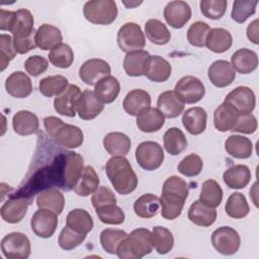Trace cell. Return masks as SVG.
I'll return each instance as SVG.
<instances>
[{"mask_svg": "<svg viewBox=\"0 0 259 259\" xmlns=\"http://www.w3.org/2000/svg\"><path fill=\"white\" fill-rule=\"evenodd\" d=\"M152 250L151 232L148 229L139 228L132 231L120 242L116 255L121 259H140L150 254Z\"/></svg>", "mask_w": 259, "mask_h": 259, "instance_id": "obj_4", "label": "cell"}, {"mask_svg": "<svg viewBox=\"0 0 259 259\" xmlns=\"http://www.w3.org/2000/svg\"><path fill=\"white\" fill-rule=\"evenodd\" d=\"M258 23L259 20L255 19L253 20L247 27V37L250 41H252L255 45L259 44V38H258Z\"/></svg>", "mask_w": 259, "mask_h": 259, "instance_id": "obj_61", "label": "cell"}, {"mask_svg": "<svg viewBox=\"0 0 259 259\" xmlns=\"http://www.w3.org/2000/svg\"><path fill=\"white\" fill-rule=\"evenodd\" d=\"M160 198L152 193H146L140 196L134 203L135 213L143 219H151L160 210Z\"/></svg>", "mask_w": 259, "mask_h": 259, "instance_id": "obj_37", "label": "cell"}, {"mask_svg": "<svg viewBox=\"0 0 259 259\" xmlns=\"http://www.w3.org/2000/svg\"><path fill=\"white\" fill-rule=\"evenodd\" d=\"M68 79L62 75L48 76L39 81V92L46 97L58 96L68 87Z\"/></svg>", "mask_w": 259, "mask_h": 259, "instance_id": "obj_46", "label": "cell"}, {"mask_svg": "<svg viewBox=\"0 0 259 259\" xmlns=\"http://www.w3.org/2000/svg\"><path fill=\"white\" fill-rule=\"evenodd\" d=\"M164 18L173 28H181L191 18V8L185 1H171L164 8Z\"/></svg>", "mask_w": 259, "mask_h": 259, "instance_id": "obj_16", "label": "cell"}, {"mask_svg": "<svg viewBox=\"0 0 259 259\" xmlns=\"http://www.w3.org/2000/svg\"><path fill=\"white\" fill-rule=\"evenodd\" d=\"M228 2L226 0H201L200 11L203 16L209 19H220L226 13Z\"/></svg>", "mask_w": 259, "mask_h": 259, "instance_id": "obj_53", "label": "cell"}, {"mask_svg": "<svg viewBox=\"0 0 259 259\" xmlns=\"http://www.w3.org/2000/svg\"><path fill=\"white\" fill-rule=\"evenodd\" d=\"M225 150L234 158L247 159L252 155L253 144L244 136L232 135L225 142Z\"/></svg>", "mask_w": 259, "mask_h": 259, "instance_id": "obj_36", "label": "cell"}, {"mask_svg": "<svg viewBox=\"0 0 259 259\" xmlns=\"http://www.w3.org/2000/svg\"><path fill=\"white\" fill-rule=\"evenodd\" d=\"M99 187V177L92 166L84 167L83 173L74 191L79 196H88Z\"/></svg>", "mask_w": 259, "mask_h": 259, "instance_id": "obj_43", "label": "cell"}, {"mask_svg": "<svg viewBox=\"0 0 259 259\" xmlns=\"http://www.w3.org/2000/svg\"><path fill=\"white\" fill-rule=\"evenodd\" d=\"M66 226L79 233L87 235L93 229L94 223L87 210L83 208H74L67 214Z\"/></svg>", "mask_w": 259, "mask_h": 259, "instance_id": "obj_38", "label": "cell"}, {"mask_svg": "<svg viewBox=\"0 0 259 259\" xmlns=\"http://www.w3.org/2000/svg\"><path fill=\"white\" fill-rule=\"evenodd\" d=\"M257 130V119L252 113H239L237 121L231 132L250 135Z\"/></svg>", "mask_w": 259, "mask_h": 259, "instance_id": "obj_56", "label": "cell"}, {"mask_svg": "<svg viewBox=\"0 0 259 259\" xmlns=\"http://www.w3.org/2000/svg\"><path fill=\"white\" fill-rule=\"evenodd\" d=\"M30 227L37 237L51 238L58 227V214L50 209L38 208L30 220Z\"/></svg>", "mask_w": 259, "mask_h": 259, "instance_id": "obj_11", "label": "cell"}, {"mask_svg": "<svg viewBox=\"0 0 259 259\" xmlns=\"http://www.w3.org/2000/svg\"><path fill=\"white\" fill-rule=\"evenodd\" d=\"M44 125L48 135L59 146L67 149H75L83 144L84 135L81 128L73 124L65 123L59 117H45Z\"/></svg>", "mask_w": 259, "mask_h": 259, "instance_id": "obj_3", "label": "cell"}, {"mask_svg": "<svg viewBox=\"0 0 259 259\" xmlns=\"http://www.w3.org/2000/svg\"><path fill=\"white\" fill-rule=\"evenodd\" d=\"M12 126L17 135L29 136L38 132L39 121L33 112L28 110H19L13 115Z\"/></svg>", "mask_w": 259, "mask_h": 259, "instance_id": "obj_27", "label": "cell"}, {"mask_svg": "<svg viewBox=\"0 0 259 259\" xmlns=\"http://www.w3.org/2000/svg\"><path fill=\"white\" fill-rule=\"evenodd\" d=\"M30 250L29 239L20 232L9 233L1 241V251L7 259H26Z\"/></svg>", "mask_w": 259, "mask_h": 259, "instance_id": "obj_8", "label": "cell"}, {"mask_svg": "<svg viewBox=\"0 0 259 259\" xmlns=\"http://www.w3.org/2000/svg\"><path fill=\"white\" fill-rule=\"evenodd\" d=\"M150 54L147 51L140 50L127 53L123 59V69L127 76L140 77L144 75V67Z\"/></svg>", "mask_w": 259, "mask_h": 259, "instance_id": "obj_39", "label": "cell"}, {"mask_svg": "<svg viewBox=\"0 0 259 259\" xmlns=\"http://www.w3.org/2000/svg\"><path fill=\"white\" fill-rule=\"evenodd\" d=\"M174 92L183 103L192 104L203 98L205 88L203 83L197 77L184 76L176 83Z\"/></svg>", "mask_w": 259, "mask_h": 259, "instance_id": "obj_9", "label": "cell"}, {"mask_svg": "<svg viewBox=\"0 0 259 259\" xmlns=\"http://www.w3.org/2000/svg\"><path fill=\"white\" fill-rule=\"evenodd\" d=\"M81 94V89L77 85H68L60 95L56 96L54 100L55 110L61 115L74 117L77 112V104Z\"/></svg>", "mask_w": 259, "mask_h": 259, "instance_id": "obj_12", "label": "cell"}, {"mask_svg": "<svg viewBox=\"0 0 259 259\" xmlns=\"http://www.w3.org/2000/svg\"><path fill=\"white\" fill-rule=\"evenodd\" d=\"M187 217L191 223L200 227L211 226L217 219V210L203 204L200 200H196L191 203Z\"/></svg>", "mask_w": 259, "mask_h": 259, "instance_id": "obj_31", "label": "cell"}, {"mask_svg": "<svg viewBox=\"0 0 259 259\" xmlns=\"http://www.w3.org/2000/svg\"><path fill=\"white\" fill-rule=\"evenodd\" d=\"M145 34L148 39L158 46L169 42L171 33L167 26L159 19H149L145 23Z\"/></svg>", "mask_w": 259, "mask_h": 259, "instance_id": "obj_40", "label": "cell"}, {"mask_svg": "<svg viewBox=\"0 0 259 259\" xmlns=\"http://www.w3.org/2000/svg\"><path fill=\"white\" fill-rule=\"evenodd\" d=\"M98 219L101 223L106 225H120L124 222L125 215L123 210L116 205V203L106 204L95 208Z\"/></svg>", "mask_w": 259, "mask_h": 259, "instance_id": "obj_49", "label": "cell"}, {"mask_svg": "<svg viewBox=\"0 0 259 259\" xmlns=\"http://www.w3.org/2000/svg\"><path fill=\"white\" fill-rule=\"evenodd\" d=\"M213 248L223 255H233L237 253L241 245L238 232L231 227H220L211 235Z\"/></svg>", "mask_w": 259, "mask_h": 259, "instance_id": "obj_10", "label": "cell"}, {"mask_svg": "<svg viewBox=\"0 0 259 259\" xmlns=\"http://www.w3.org/2000/svg\"><path fill=\"white\" fill-rule=\"evenodd\" d=\"M35 33L36 31L24 37H13V45L17 54L23 55L36 48Z\"/></svg>", "mask_w": 259, "mask_h": 259, "instance_id": "obj_59", "label": "cell"}, {"mask_svg": "<svg viewBox=\"0 0 259 259\" xmlns=\"http://www.w3.org/2000/svg\"><path fill=\"white\" fill-rule=\"evenodd\" d=\"M109 74L110 66L102 59H89L79 69V77L87 85H95L100 79Z\"/></svg>", "mask_w": 259, "mask_h": 259, "instance_id": "obj_15", "label": "cell"}, {"mask_svg": "<svg viewBox=\"0 0 259 259\" xmlns=\"http://www.w3.org/2000/svg\"><path fill=\"white\" fill-rule=\"evenodd\" d=\"M126 233L118 229H105L100 233V244L108 254H116L120 242L126 237Z\"/></svg>", "mask_w": 259, "mask_h": 259, "instance_id": "obj_48", "label": "cell"}, {"mask_svg": "<svg viewBox=\"0 0 259 259\" xmlns=\"http://www.w3.org/2000/svg\"><path fill=\"white\" fill-rule=\"evenodd\" d=\"M202 167V159L196 154H189L180 161L177 169L179 173L186 177H194L201 172Z\"/></svg>", "mask_w": 259, "mask_h": 259, "instance_id": "obj_54", "label": "cell"}, {"mask_svg": "<svg viewBox=\"0 0 259 259\" xmlns=\"http://www.w3.org/2000/svg\"><path fill=\"white\" fill-rule=\"evenodd\" d=\"M231 65L240 74H250L257 69V54L250 49H239L231 57Z\"/></svg>", "mask_w": 259, "mask_h": 259, "instance_id": "obj_26", "label": "cell"}, {"mask_svg": "<svg viewBox=\"0 0 259 259\" xmlns=\"http://www.w3.org/2000/svg\"><path fill=\"white\" fill-rule=\"evenodd\" d=\"M150 105L151 96L143 89H134L130 91L122 101L124 111L132 116H138L144 110L149 108Z\"/></svg>", "mask_w": 259, "mask_h": 259, "instance_id": "obj_21", "label": "cell"}, {"mask_svg": "<svg viewBox=\"0 0 259 259\" xmlns=\"http://www.w3.org/2000/svg\"><path fill=\"white\" fill-rule=\"evenodd\" d=\"M135 158L143 169L154 171L162 165L164 161V151L157 142L146 141L137 147Z\"/></svg>", "mask_w": 259, "mask_h": 259, "instance_id": "obj_7", "label": "cell"}, {"mask_svg": "<svg viewBox=\"0 0 259 259\" xmlns=\"http://www.w3.org/2000/svg\"><path fill=\"white\" fill-rule=\"evenodd\" d=\"M157 108L167 118L179 116L184 110V103L172 90L162 92L157 100Z\"/></svg>", "mask_w": 259, "mask_h": 259, "instance_id": "obj_29", "label": "cell"}, {"mask_svg": "<svg viewBox=\"0 0 259 259\" xmlns=\"http://www.w3.org/2000/svg\"><path fill=\"white\" fill-rule=\"evenodd\" d=\"M16 51L13 45V37L6 33L0 34V65L1 71L8 66L9 62L16 56Z\"/></svg>", "mask_w": 259, "mask_h": 259, "instance_id": "obj_55", "label": "cell"}, {"mask_svg": "<svg viewBox=\"0 0 259 259\" xmlns=\"http://www.w3.org/2000/svg\"><path fill=\"white\" fill-rule=\"evenodd\" d=\"M238 111L229 103L223 102L213 112V124L219 132L231 131L238 118Z\"/></svg>", "mask_w": 259, "mask_h": 259, "instance_id": "obj_33", "label": "cell"}, {"mask_svg": "<svg viewBox=\"0 0 259 259\" xmlns=\"http://www.w3.org/2000/svg\"><path fill=\"white\" fill-rule=\"evenodd\" d=\"M258 1L236 0L233 2L231 17L238 23H244L251 15L256 12Z\"/></svg>", "mask_w": 259, "mask_h": 259, "instance_id": "obj_50", "label": "cell"}, {"mask_svg": "<svg viewBox=\"0 0 259 259\" xmlns=\"http://www.w3.org/2000/svg\"><path fill=\"white\" fill-rule=\"evenodd\" d=\"M188 193V185L182 178L176 175L167 178L160 197L161 215L169 221L177 219L182 212Z\"/></svg>", "mask_w": 259, "mask_h": 259, "instance_id": "obj_1", "label": "cell"}, {"mask_svg": "<svg viewBox=\"0 0 259 259\" xmlns=\"http://www.w3.org/2000/svg\"><path fill=\"white\" fill-rule=\"evenodd\" d=\"M119 91L120 84L118 80L111 75L103 77L94 85V94L103 104L113 102L117 98Z\"/></svg>", "mask_w": 259, "mask_h": 259, "instance_id": "obj_24", "label": "cell"}, {"mask_svg": "<svg viewBox=\"0 0 259 259\" xmlns=\"http://www.w3.org/2000/svg\"><path fill=\"white\" fill-rule=\"evenodd\" d=\"M117 5L113 0L87 1L83 6V15L93 24L108 25L117 17Z\"/></svg>", "mask_w": 259, "mask_h": 259, "instance_id": "obj_5", "label": "cell"}, {"mask_svg": "<svg viewBox=\"0 0 259 259\" xmlns=\"http://www.w3.org/2000/svg\"><path fill=\"white\" fill-rule=\"evenodd\" d=\"M211 28L203 21H196L187 30V40L193 47L202 48L205 46L206 36Z\"/></svg>", "mask_w": 259, "mask_h": 259, "instance_id": "obj_52", "label": "cell"}, {"mask_svg": "<svg viewBox=\"0 0 259 259\" xmlns=\"http://www.w3.org/2000/svg\"><path fill=\"white\" fill-rule=\"evenodd\" d=\"M34 18L32 13L25 8L14 11V16L9 28L13 37H24L36 30L33 28Z\"/></svg>", "mask_w": 259, "mask_h": 259, "instance_id": "obj_23", "label": "cell"}, {"mask_svg": "<svg viewBox=\"0 0 259 259\" xmlns=\"http://www.w3.org/2000/svg\"><path fill=\"white\" fill-rule=\"evenodd\" d=\"M164 148L172 156L179 155L187 147V140L183 132L178 127H170L163 137Z\"/></svg>", "mask_w": 259, "mask_h": 259, "instance_id": "obj_41", "label": "cell"}, {"mask_svg": "<svg viewBox=\"0 0 259 259\" xmlns=\"http://www.w3.org/2000/svg\"><path fill=\"white\" fill-rule=\"evenodd\" d=\"M30 202L31 200L24 196L9 195V198L0 208L2 220L8 224H17L21 222L27 212Z\"/></svg>", "mask_w": 259, "mask_h": 259, "instance_id": "obj_14", "label": "cell"}, {"mask_svg": "<svg viewBox=\"0 0 259 259\" xmlns=\"http://www.w3.org/2000/svg\"><path fill=\"white\" fill-rule=\"evenodd\" d=\"M207 76L212 85L219 88H224L234 82L236 71L228 61L218 60L209 66Z\"/></svg>", "mask_w": 259, "mask_h": 259, "instance_id": "obj_17", "label": "cell"}, {"mask_svg": "<svg viewBox=\"0 0 259 259\" xmlns=\"http://www.w3.org/2000/svg\"><path fill=\"white\" fill-rule=\"evenodd\" d=\"M116 40L119 49L126 54L143 50L146 45L145 33L135 22H126L121 25L117 31Z\"/></svg>", "mask_w": 259, "mask_h": 259, "instance_id": "obj_6", "label": "cell"}, {"mask_svg": "<svg viewBox=\"0 0 259 259\" xmlns=\"http://www.w3.org/2000/svg\"><path fill=\"white\" fill-rule=\"evenodd\" d=\"M165 122V116L156 107H149L137 116V126L144 133L158 132Z\"/></svg>", "mask_w": 259, "mask_h": 259, "instance_id": "obj_30", "label": "cell"}, {"mask_svg": "<svg viewBox=\"0 0 259 259\" xmlns=\"http://www.w3.org/2000/svg\"><path fill=\"white\" fill-rule=\"evenodd\" d=\"M170 63L160 56H151L147 59L144 67V75L153 82H165L171 76Z\"/></svg>", "mask_w": 259, "mask_h": 259, "instance_id": "obj_18", "label": "cell"}, {"mask_svg": "<svg viewBox=\"0 0 259 259\" xmlns=\"http://www.w3.org/2000/svg\"><path fill=\"white\" fill-rule=\"evenodd\" d=\"M6 92L14 98H25L32 92L30 78L22 71L13 72L5 81Z\"/></svg>", "mask_w": 259, "mask_h": 259, "instance_id": "obj_19", "label": "cell"}, {"mask_svg": "<svg viewBox=\"0 0 259 259\" xmlns=\"http://www.w3.org/2000/svg\"><path fill=\"white\" fill-rule=\"evenodd\" d=\"M232 34L229 30L222 27L211 28L205 39V47L215 54L227 52L232 47Z\"/></svg>", "mask_w": 259, "mask_h": 259, "instance_id": "obj_35", "label": "cell"}, {"mask_svg": "<svg viewBox=\"0 0 259 259\" xmlns=\"http://www.w3.org/2000/svg\"><path fill=\"white\" fill-rule=\"evenodd\" d=\"M225 210L230 218L239 220L245 218L249 213L250 207L244 194L234 192L227 199Z\"/></svg>", "mask_w": 259, "mask_h": 259, "instance_id": "obj_45", "label": "cell"}, {"mask_svg": "<svg viewBox=\"0 0 259 259\" xmlns=\"http://www.w3.org/2000/svg\"><path fill=\"white\" fill-rule=\"evenodd\" d=\"M151 240L153 248L161 255L170 252L174 246V237L172 233L168 229L161 226H156L153 228Z\"/></svg>", "mask_w": 259, "mask_h": 259, "instance_id": "obj_44", "label": "cell"}, {"mask_svg": "<svg viewBox=\"0 0 259 259\" xmlns=\"http://www.w3.org/2000/svg\"><path fill=\"white\" fill-rule=\"evenodd\" d=\"M131 139L119 132H112L103 138V147L111 156H125L131 150Z\"/></svg>", "mask_w": 259, "mask_h": 259, "instance_id": "obj_32", "label": "cell"}, {"mask_svg": "<svg viewBox=\"0 0 259 259\" xmlns=\"http://www.w3.org/2000/svg\"><path fill=\"white\" fill-rule=\"evenodd\" d=\"M106 175L115 191L121 195L132 193L138 186V177L123 156H112L105 165Z\"/></svg>", "mask_w": 259, "mask_h": 259, "instance_id": "obj_2", "label": "cell"}, {"mask_svg": "<svg viewBox=\"0 0 259 259\" xmlns=\"http://www.w3.org/2000/svg\"><path fill=\"white\" fill-rule=\"evenodd\" d=\"M48 60L38 55L31 56L27 58L24 62V68L26 73H28L32 77H37L40 74L45 73L48 69Z\"/></svg>", "mask_w": 259, "mask_h": 259, "instance_id": "obj_58", "label": "cell"}, {"mask_svg": "<svg viewBox=\"0 0 259 259\" xmlns=\"http://www.w3.org/2000/svg\"><path fill=\"white\" fill-rule=\"evenodd\" d=\"M49 60L57 68H69L74 61L73 50L67 44H60L49 53Z\"/></svg>", "mask_w": 259, "mask_h": 259, "instance_id": "obj_47", "label": "cell"}, {"mask_svg": "<svg viewBox=\"0 0 259 259\" xmlns=\"http://www.w3.org/2000/svg\"><path fill=\"white\" fill-rule=\"evenodd\" d=\"M63 36L61 30L52 24L44 23L37 29L35 33V42L42 51L53 50L60 44H62Z\"/></svg>", "mask_w": 259, "mask_h": 259, "instance_id": "obj_25", "label": "cell"}, {"mask_svg": "<svg viewBox=\"0 0 259 259\" xmlns=\"http://www.w3.org/2000/svg\"><path fill=\"white\" fill-rule=\"evenodd\" d=\"M223 199V189L213 179L205 180L201 185L199 200L212 208L218 207Z\"/></svg>", "mask_w": 259, "mask_h": 259, "instance_id": "obj_42", "label": "cell"}, {"mask_svg": "<svg viewBox=\"0 0 259 259\" xmlns=\"http://www.w3.org/2000/svg\"><path fill=\"white\" fill-rule=\"evenodd\" d=\"M104 105L101 103L94 94V91L85 90L82 92L78 104L77 113L80 118L84 120H91L98 116L103 110Z\"/></svg>", "mask_w": 259, "mask_h": 259, "instance_id": "obj_20", "label": "cell"}, {"mask_svg": "<svg viewBox=\"0 0 259 259\" xmlns=\"http://www.w3.org/2000/svg\"><path fill=\"white\" fill-rule=\"evenodd\" d=\"M86 238V234H82L79 233L73 229H71L70 227L66 226L65 228L62 229L60 235H59V239H58V243L59 246L66 251L69 250H73L76 247H78L79 245H81L83 243V241Z\"/></svg>", "mask_w": 259, "mask_h": 259, "instance_id": "obj_51", "label": "cell"}, {"mask_svg": "<svg viewBox=\"0 0 259 259\" xmlns=\"http://www.w3.org/2000/svg\"><path fill=\"white\" fill-rule=\"evenodd\" d=\"M207 114L204 108L195 106L186 109L182 115V124L185 130L193 135L197 136L204 132L206 127Z\"/></svg>", "mask_w": 259, "mask_h": 259, "instance_id": "obj_22", "label": "cell"}, {"mask_svg": "<svg viewBox=\"0 0 259 259\" xmlns=\"http://www.w3.org/2000/svg\"><path fill=\"white\" fill-rule=\"evenodd\" d=\"M225 102L231 104L238 113H251L256 105V97L251 88L239 86L227 94Z\"/></svg>", "mask_w": 259, "mask_h": 259, "instance_id": "obj_13", "label": "cell"}, {"mask_svg": "<svg viewBox=\"0 0 259 259\" xmlns=\"http://www.w3.org/2000/svg\"><path fill=\"white\" fill-rule=\"evenodd\" d=\"M13 16H14V11L5 10V9L0 10V29L1 30L9 31Z\"/></svg>", "mask_w": 259, "mask_h": 259, "instance_id": "obj_60", "label": "cell"}, {"mask_svg": "<svg viewBox=\"0 0 259 259\" xmlns=\"http://www.w3.org/2000/svg\"><path fill=\"white\" fill-rule=\"evenodd\" d=\"M36 205L38 208L50 209L60 214L65 206L64 194L58 188L42 190L36 196Z\"/></svg>", "mask_w": 259, "mask_h": 259, "instance_id": "obj_34", "label": "cell"}, {"mask_svg": "<svg viewBox=\"0 0 259 259\" xmlns=\"http://www.w3.org/2000/svg\"><path fill=\"white\" fill-rule=\"evenodd\" d=\"M223 180L226 185L232 189H242L249 184L251 171L246 165H234L224 172Z\"/></svg>", "mask_w": 259, "mask_h": 259, "instance_id": "obj_28", "label": "cell"}, {"mask_svg": "<svg viewBox=\"0 0 259 259\" xmlns=\"http://www.w3.org/2000/svg\"><path fill=\"white\" fill-rule=\"evenodd\" d=\"M91 202L94 208H98L106 204L116 203V197L110 188L106 186H99L92 193Z\"/></svg>", "mask_w": 259, "mask_h": 259, "instance_id": "obj_57", "label": "cell"}]
</instances>
